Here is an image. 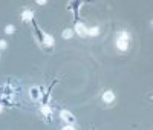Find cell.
I'll return each instance as SVG.
<instances>
[{
  "label": "cell",
  "instance_id": "1",
  "mask_svg": "<svg viewBox=\"0 0 153 130\" xmlns=\"http://www.w3.org/2000/svg\"><path fill=\"white\" fill-rule=\"evenodd\" d=\"M130 40H132V37H130L129 32H127V31H120V32L117 34L115 45H117V48H118L121 52H126L127 49H129V46H130Z\"/></svg>",
  "mask_w": 153,
  "mask_h": 130
},
{
  "label": "cell",
  "instance_id": "2",
  "mask_svg": "<svg viewBox=\"0 0 153 130\" xmlns=\"http://www.w3.org/2000/svg\"><path fill=\"white\" fill-rule=\"evenodd\" d=\"M60 118L65 121L66 124H74V123L76 121L75 116H74V113L69 112V110H61V112H60Z\"/></svg>",
  "mask_w": 153,
  "mask_h": 130
},
{
  "label": "cell",
  "instance_id": "3",
  "mask_svg": "<svg viewBox=\"0 0 153 130\" xmlns=\"http://www.w3.org/2000/svg\"><path fill=\"white\" fill-rule=\"evenodd\" d=\"M74 32H76L80 37H87V26L81 22H78L75 25V28H74Z\"/></svg>",
  "mask_w": 153,
  "mask_h": 130
},
{
  "label": "cell",
  "instance_id": "4",
  "mask_svg": "<svg viewBox=\"0 0 153 130\" xmlns=\"http://www.w3.org/2000/svg\"><path fill=\"white\" fill-rule=\"evenodd\" d=\"M101 100H103V103H106V104H112L115 100H117V97H115L113 90H106V92H103V95H101Z\"/></svg>",
  "mask_w": 153,
  "mask_h": 130
},
{
  "label": "cell",
  "instance_id": "5",
  "mask_svg": "<svg viewBox=\"0 0 153 130\" xmlns=\"http://www.w3.org/2000/svg\"><path fill=\"white\" fill-rule=\"evenodd\" d=\"M54 43H55L54 37L51 35V34H48V32H43V45L48 46V48H51V46H54Z\"/></svg>",
  "mask_w": 153,
  "mask_h": 130
},
{
  "label": "cell",
  "instance_id": "6",
  "mask_svg": "<svg viewBox=\"0 0 153 130\" xmlns=\"http://www.w3.org/2000/svg\"><path fill=\"white\" fill-rule=\"evenodd\" d=\"M20 17H22L23 22H32V19H34V11H31V9H25L22 14H20Z\"/></svg>",
  "mask_w": 153,
  "mask_h": 130
},
{
  "label": "cell",
  "instance_id": "7",
  "mask_svg": "<svg viewBox=\"0 0 153 130\" xmlns=\"http://www.w3.org/2000/svg\"><path fill=\"white\" fill-rule=\"evenodd\" d=\"M100 26H92V28H87V35L89 37H97L100 35Z\"/></svg>",
  "mask_w": 153,
  "mask_h": 130
},
{
  "label": "cell",
  "instance_id": "8",
  "mask_svg": "<svg viewBox=\"0 0 153 130\" xmlns=\"http://www.w3.org/2000/svg\"><path fill=\"white\" fill-rule=\"evenodd\" d=\"M40 112L43 113V116H51L52 115V109H51L48 104H43V106L40 107Z\"/></svg>",
  "mask_w": 153,
  "mask_h": 130
},
{
  "label": "cell",
  "instance_id": "9",
  "mask_svg": "<svg viewBox=\"0 0 153 130\" xmlns=\"http://www.w3.org/2000/svg\"><path fill=\"white\" fill-rule=\"evenodd\" d=\"M61 35H63L65 40H69V38H72V35H74V29H65Z\"/></svg>",
  "mask_w": 153,
  "mask_h": 130
},
{
  "label": "cell",
  "instance_id": "10",
  "mask_svg": "<svg viewBox=\"0 0 153 130\" xmlns=\"http://www.w3.org/2000/svg\"><path fill=\"white\" fill-rule=\"evenodd\" d=\"M31 95H32L34 100H38V98H40V89H38V87H32L31 89Z\"/></svg>",
  "mask_w": 153,
  "mask_h": 130
},
{
  "label": "cell",
  "instance_id": "11",
  "mask_svg": "<svg viewBox=\"0 0 153 130\" xmlns=\"http://www.w3.org/2000/svg\"><path fill=\"white\" fill-rule=\"evenodd\" d=\"M14 32H16V26L14 25H6L5 26V34L9 35V34H14Z\"/></svg>",
  "mask_w": 153,
  "mask_h": 130
},
{
  "label": "cell",
  "instance_id": "12",
  "mask_svg": "<svg viewBox=\"0 0 153 130\" xmlns=\"http://www.w3.org/2000/svg\"><path fill=\"white\" fill-rule=\"evenodd\" d=\"M61 130H75V127H74V124H66Z\"/></svg>",
  "mask_w": 153,
  "mask_h": 130
},
{
  "label": "cell",
  "instance_id": "13",
  "mask_svg": "<svg viewBox=\"0 0 153 130\" xmlns=\"http://www.w3.org/2000/svg\"><path fill=\"white\" fill-rule=\"evenodd\" d=\"M6 48H8L6 40H0V49H6Z\"/></svg>",
  "mask_w": 153,
  "mask_h": 130
},
{
  "label": "cell",
  "instance_id": "14",
  "mask_svg": "<svg viewBox=\"0 0 153 130\" xmlns=\"http://www.w3.org/2000/svg\"><path fill=\"white\" fill-rule=\"evenodd\" d=\"M38 5H46V0H37Z\"/></svg>",
  "mask_w": 153,
  "mask_h": 130
},
{
  "label": "cell",
  "instance_id": "15",
  "mask_svg": "<svg viewBox=\"0 0 153 130\" xmlns=\"http://www.w3.org/2000/svg\"><path fill=\"white\" fill-rule=\"evenodd\" d=\"M3 112V104H0V113Z\"/></svg>",
  "mask_w": 153,
  "mask_h": 130
}]
</instances>
